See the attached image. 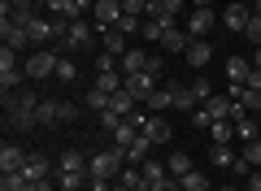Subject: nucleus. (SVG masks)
I'll use <instances>...</instances> for the list:
<instances>
[{"label": "nucleus", "instance_id": "obj_1", "mask_svg": "<svg viewBox=\"0 0 261 191\" xmlns=\"http://www.w3.org/2000/svg\"><path fill=\"white\" fill-rule=\"evenodd\" d=\"M122 170H126V148H118V144H113L109 152H96L92 161H87V174H92V178H118Z\"/></svg>", "mask_w": 261, "mask_h": 191}, {"label": "nucleus", "instance_id": "obj_2", "mask_svg": "<svg viewBox=\"0 0 261 191\" xmlns=\"http://www.w3.org/2000/svg\"><path fill=\"white\" fill-rule=\"evenodd\" d=\"M57 61H61L57 52L39 48V52H31L27 61H22V70H27V78H31V83H39V78H57Z\"/></svg>", "mask_w": 261, "mask_h": 191}, {"label": "nucleus", "instance_id": "obj_3", "mask_svg": "<svg viewBox=\"0 0 261 191\" xmlns=\"http://www.w3.org/2000/svg\"><path fill=\"white\" fill-rule=\"evenodd\" d=\"M161 83H157V74L152 70H140V74H126V91L135 96V100H148L152 91H157Z\"/></svg>", "mask_w": 261, "mask_h": 191}, {"label": "nucleus", "instance_id": "obj_4", "mask_svg": "<svg viewBox=\"0 0 261 191\" xmlns=\"http://www.w3.org/2000/svg\"><path fill=\"white\" fill-rule=\"evenodd\" d=\"M122 0H96V9H92V18H96V31H109L113 22L122 18Z\"/></svg>", "mask_w": 261, "mask_h": 191}, {"label": "nucleus", "instance_id": "obj_5", "mask_svg": "<svg viewBox=\"0 0 261 191\" xmlns=\"http://www.w3.org/2000/svg\"><path fill=\"white\" fill-rule=\"evenodd\" d=\"M214 26H218V13L214 9H192V18H187V35H192V39H205Z\"/></svg>", "mask_w": 261, "mask_h": 191}, {"label": "nucleus", "instance_id": "obj_6", "mask_svg": "<svg viewBox=\"0 0 261 191\" xmlns=\"http://www.w3.org/2000/svg\"><path fill=\"white\" fill-rule=\"evenodd\" d=\"M0 39H5V48H13V52H22V48L35 44L31 31H27V26H13V22H0Z\"/></svg>", "mask_w": 261, "mask_h": 191}, {"label": "nucleus", "instance_id": "obj_7", "mask_svg": "<svg viewBox=\"0 0 261 191\" xmlns=\"http://www.w3.org/2000/svg\"><path fill=\"white\" fill-rule=\"evenodd\" d=\"M248 22H252V9H248V5H226V9H222V26H226V31H240V35H244Z\"/></svg>", "mask_w": 261, "mask_h": 191}, {"label": "nucleus", "instance_id": "obj_8", "mask_svg": "<svg viewBox=\"0 0 261 191\" xmlns=\"http://www.w3.org/2000/svg\"><path fill=\"white\" fill-rule=\"evenodd\" d=\"M92 39H96V26H87L83 18H79V22H70V26H65V44H70V48H87V44H92Z\"/></svg>", "mask_w": 261, "mask_h": 191}, {"label": "nucleus", "instance_id": "obj_9", "mask_svg": "<svg viewBox=\"0 0 261 191\" xmlns=\"http://www.w3.org/2000/svg\"><path fill=\"white\" fill-rule=\"evenodd\" d=\"M27 148H22V144H5V148H0V170H5V174H9V170H22V165H27Z\"/></svg>", "mask_w": 261, "mask_h": 191}, {"label": "nucleus", "instance_id": "obj_10", "mask_svg": "<svg viewBox=\"0 0 261 191\" xmlns=\"http://www.w3.org/2000/svg\"><path fill=\"white\" fill-rule=\"evenodd\" d=\"M144 135L152 139V144H170V135H174V130H170V122L166 118H157V113H152V118H144Z\"/></svg>", "mask_w": 261, "mask_h": 191}, {"label": "nucleus", "instance_id": "obj_11", "mask_svg": "<svg viewBox=\"0 0 261 191\" xmlns=\"http://www.w3.org/2000/svg\"><path fill=\"white\" fill-rule=\"evenodd\" d=\"M35 118H39V126L44 130H53V126H61V100H39V109H35Z\"/></svg>", "mask_w": 261, "mask_h": 191}, {"label": "nucleus", "instance_id": "obj_12", "mask_svg": "<svg viewBox=\"0 0 261 191\" xmlns=\"http://www.w3.org/2000/svg\"><path fill=\"white\" fill-rule=\"evenodd\" d=\"M100 44H105V52H109V57H118V61H122V57L130 52V48H126V35H122L118 26H109V31H100Z\"/></svg>", "mask_w": 261, "mask_h": 191}, {"label": "nucleus", "instance_id": "obj_13", "mask_svg": "<svg viewBox=\"0 0 261 191\" xmlns=\"http://www.w3.org/2000/svg\"><path fill=\"white\" fill-rule=\"evenodd\" d=\"M161 48H166V52H187V48H192V35H187V26H170L166 31V39H161Z\"/></svg>", "mask_w": 261, "mask_h": 191}, {"label": "nucleus", "instance_id": "obj_14", "mask_svg": "<svg viewBox=\"0 0 261 191\" xmlns=\"http://www.w3.org/2000/svg\"><path fill=\"white\" fill-rule=\"evenodd\" d=\"M183 61H187V65H196V70H205V65L214 61V48H209L205 39H192V48L183 52Z\"/></svg>", "mask_w": 261, "mask_h": 191}, {"label": "nucleus", "instance_id": "obj_15", "mask_svg": "<svg viewBox=\"0 0 261 191\" xmlns=\"http://www.w3.org/2000/svg\"><path fill=\"white\" fill-rule=\"evenodd\" d=\"M118 182H122L126 191H148V187H152V182L144 178V165H126V170L118 174Z\"/></svg>", "mask_w": 261, "mask_h": 191}, {"label": "nucleus", "instance_id": "obj_16", "mask_svg": "<svg viewBox=\"0 0 261 191\" xmlns=\"http://www.w3.org/2000/svg\"><path fill=\"white\" fill-rule=\"evenodd\" d=\"M22 174H27V182H44L48 178V156L44 152H31L27 165H22Z\"/></svg>", "mask_w": 261, "mask_h": 191}, {"label": "nucleus", "instance_id": "obj_17", "mask_svg": "<svg viewBox=\"0 0 261 191\" xmlns=\"http://www.w3.org/2000/svg\"><path fill=\"white\" fill-rule=\"evenodd\" d=\"M148 61H152V57L144 52V48H130V52L118 61V70H122V74H140V70H148Z\"/></svg>", "mask_w": 261, "mask_h": 191}, {"label": "nucleus", "instance_id": "obj_18", "mask_svg": "<svg viewBox=\"0 0 261 191\" xmlns=\"http://www.w3.org/2000/svg\"><path fill=\"white\" fill-rule=\"evenodd\" d=\"M209 161H214L218 170H235V161H240V152H235L231 144H214V148H209Z\"/></svg>", "mask_w": 261, "mask_h": 191}, {"label": "nucleus", "instance_id": "obj_19", "mask_svg": "<svg viewBox=\"0 0 261 191\" xmlns=\"http://www.w3.org/2000/svg\"><path fill=\"white\" fill-rule=\"evenodd\" d=\"M152 148H157V144H152V139H148V135L140 130V139H135V144L126 148V165H144V161H148V152H152Z\"/></svg>", "mask_w": 261, "mask_h": 191}, {"label": "nucleus", "instance_id": "obj_20", "mask_svg": "<svg viewBox=\"0 0 261 191\" xmlns=\"http://www.w3.org/2000/svg\"><path fill=\"white\" fill-rule=\"evenodd\" d=\"M44 5H48V13H53V18H61V22H79V18H83L74 0H44Z\"/></svg>", "mask_w": 261, "mask_h": 191}, {"label": "nucleus", "instance_id": "obj_21", "mask_svg": "<svg viewBox=\"0 0 261 191\" xmlns=\"http://www.w3.org/2000/svg\"><path fill=\"white\" fill-rule=\"evenodd\" d=\"M109 109L118 113V118H130V113H135V96H130L126 87H122V91H113V96H109Z\"/></svg>", "mask_w": 261, "mask_h": 191}, {"label": "nucleus", "instance_id": "obj_22", "mask_svg": "<svg viewBox=\"0 0 261 191\" xmlns=\"http://www.w3.org/2000/svg\"><path fill=\"white\" fill-rule=\"evenodd\" d=\"M170 26H178V22H157V18H144V31H140V35L148 39V44H161Z\"/></svg>", "mask_w": 261, "mask_h": 191}, {"label": "nucleus", "instance_id": "obj_23", "mask_svg": "<svg viewBox=\"0 0 261 191\" xmlns=\"http://www.w3.org/2000/svg\"><path fill=\"white\" fill-rule=\"evenodd\" d=\"M87 178H92V174H65V170H57V187L61 191H87Z\"/></svg>", "mask_w": 261, "mask_h": 191}, {"label": "nucleus", "instance_id": "obj_24", "mask_svg": "<svg viewBox=\"0 0 261 191\" xmlns=\"http://www.w3.org/2000/svg\"><path fill=\"white\" fill-rule=\"evenodd\" d=\"M235 139H244V144H252V139H261L257 113H248V118H240V122H235Z\"/></svg>", "mask_w": 261, "mask_h": 191}, {"label": "nucleus", "instance_id": "obj_25", "mask_svg": "<svg viewBox=\"0 0 261 191\" xmlns=\"http://www.w3.org/2000/svg\"><path fill=\"white\" fill-rule=\"evenodd\" d=\"M57 170H65V174H83V170H87V161H83V152L65 148V152H61V161H57Z\"/></svg>", "mask_w": 261, "mask_h": 191}, {"label": "nucleus", "instance_id": "obj_26", "mask_svg": "<svg viewBox=\"0 0 261 191\" xmlns=\"http://www.w3.org/2000/svg\"><path fill=\"white\" fill-rule=\"evenodd\" d=\"M248 74H252V61H244V57H231L226 61V78L231 83H248Z\"/></svg>", "mask_w": 261, "mask_h": 191}, {"label": "nucleus", "instance_id": "obj_27", "mask_svg": "<svg viewBox=\"0 0 261 191\" xmlns=\"http://www.w3.org/2000/svg\"><path fill=\"white\" fill-rule=\"evenodd\" d=\"M161 109H174V91L170 87H157L148 96V113H161Z\"/></svg>", "mask_w": 261, "mask_h": 191}, {"label": "nucleus", "instance_id": "obj_28", "mask_svg": "<svg viewBox=\"0 0 261 191\" xmlns=\"http://www.w3.org/2000/svg\"><path fill=\"white\" fill-rule=\"evenodd\" d=\"M178 182H183V191H209V174L205 170H187Z\"/></svg>", "mask_w": 261, "mask_h": 191}, {"label": "nucleus", "instance_id": "obj_29", "mask_svg": "<svg viewBox=\"0 0 261 191\" xmlns=\"http://www.w3.org/2000/svg\"><path fill=\"white\" fill-rule=\"evenodd\" d=\"M209 130H214V144H231V139H235V122L231 118H214Z\"/></svg>", "mask_w": 261, "mask_h": 191}, {"label": "nucleus", "instance_id": "obj_30", "mask_svg": "<svg viewBox=\"0 0 261 191\" xmlns=\"http://www.w3.org/2000/svg\"><path fill=\"white\" fill-rule=\"evenodd\" d=\"M166 170H170V178H183V174L196 170V165H192V156H187V152H174V156L166 161Z\"/></svg>", "mask_w": 261, "mask_h": 191}, {"label": "nucleus", "instance_id": "obj_31", "mask_svg": "<svg viewBox=\"0 0 261 191\" xmlns=\"http://www.w3.org/2000/svg\"><path fill=\"white\" fill-rule=\"evenodd\" d=\"M170 91H174V109L178 113H183V109H200V100L192 96V87H170Z\"/></svg>", "mask_w": 261, "mask_h": 191}, {"label": "nucleus", "instance_id": "obj_32", "mask_svg": "<svg viewBox=\"0 0 261 191\" xmlns=\"http://www.w3.org/2000/svg\"><path fill=\"white\" fill-rule=\"evenodd\" d=\"M5 118H9L13 130H39V118H35V113H5Z\"/></svg>", "mask_w": 261, "mask_h": 191}, {"label": "nucleus", "instance_id": "obj_33", "mask_svg": "<svg viewBox=\"0 0 261 191\" xmlns=\"http://www.w3.org/2000/svg\"><path fill=\"white\" fill-rule=\"evenodd\" d=\"M240 161L257 170V165H261V139H252V144H244V148H240Z\"/></svg>", "mask_w": 261, "mask_h": 191}, {"label": "nucleus", "instance_id": "obj_34", "mask_svg": "<svg viewBox=\"0 0 261 191\" xmlns=\"http://www.w3.org/2000/svg\"><path fill=\"white\" fill-rule=\"evenodd\" d=\"M113 26H118L122 35H135V31H144V18H135V13H122V18L113 22Z\"/></svg>", "mask_w": 261, "mask_h": 191}, {"label": "nucleus", "instance_id": "obj_35", "mask_svg": "<svg viewBox=\"0 0 261 191\" xmlns=\"http://www.w3.org/2000/svg\"><path fill=\"white\" fill-rule=\"evenodd\" d=\"M87 109H92V113H105V109H109V96H105V91L100 87H92V91H87Z\"/></svg>", "mask_w": 261, "mask_h": 191}, {"label": "nucleus", "instance_id": "obj_36", "mask_svg": "<svg viewBox=\"0 0 261 191\" xmlns=\"http://www.w3.org/2000/svg\"><path fill=\"white\" fill-rule=\"evenodd\" d=\"M144 178H148V182H161V178H170V170H166L161 161H144Z\"/></svg>", "mask_w": 261, "mask_h": 191}, {"label": "nucleus", "instance_id": "obj_37", "mask_svg": "<svg viewBox=\"0 0 261 191\" xmlns=\"http://www.w3.org/2000/svg\"><path fill=\"white\" fill-rule=\"evenodd\" d=\"M57 78H61V83H74V78H79V65L61 57V61H57Z\"/></svg>", "mask_w": 261, "mask_h": 191}, {"label": "nucleus", "instance_id": "obj_38", "mask_svg": "<svg viewBox=\"0 0 261 191\" xmlns=\"http://www.w3.org/2000/svg\"><path fill=\"white\" fill-rule=\"evenodd\" d=\"M192 96H196L200 104H205L209 96H214V83H209V78H196V83H192Z\"/></svg>", "mask_w": 261, "mask_h": 191}, {"label": "nucleus", "instance_id": "obj_39", "mask_svg": "<svg viewBox=\"0 0 261 191\" xmlns=\"http://www.w3.org/2000/svg\"><path fill=\"white\" fill-rule=\"evenodd\" d=\"M192 126H214V113H209V104H200V109H192Z\"/></svg>", "mask_w": 261, "mask_h": 191}, {"label": "nucleus", "instance_id": "obj_40", "mask_svg": "<svg viewBox=\"0 0 261 191\" xmlns=\"http://www.w3.org/2000/svg\"><path fill=\"white\" fill-rule=\"evenodd\" d=\"M244 35H248L252 44L261 48V13H252V22H248V31H244Z\"/></svg>", "mask_w": 261, "mask_h": 191}, {"label": "nucleus", "instance_id": "obj_41", "mask_svg": "<svg viewBox=\"0 0 261 191\" xmlns=\"http://www.w3.org/2000/svg\"><path fill=\"white\" fill-rule=\"evenodd\" d=\"M118 122H122V118H118L113 109H105V113H100V130H109V135L118 130Z\"/></svg>", "mask_w": 261, "mask_h": 191}, {"label": "nucleus", "instance_id": "obj_42", "mask_svg": "<svg viewBox=\"0 0 261 191\" xmlns=\"http://www.w3.org/2000/svg\"><path fill=\"white\" fill-rule=\"evenodd\" d=\"M105 70H118V57H109V52L96 57V74H105Z\"/></svg>", "mask_w": 261, "mask_h": 191}, {"label": "nucleus", "instance_id": "obj_43", "mask_svg": "<svg viewBox=\"0 0 261 191\" xmlns=\"http://www.w3.org/2000/svg\"><path fill=\"white\" fill-rule=\"evenodd\" d=\"M79 118V104H70V100H61V126H70V122Z\"/></svg>", "mask_w": 261, "mask_h": 191}, {"label": "nucleus", "instance_id": "obj_44", "mask_svg": "<svg viewBox=\"0 0 261 191\" xmlns=\"http://www.w3.org/2000/svg\"><path fill=\"white\" fill-rule=\"evenodd\" d=\"M148 191H183V182H178V178H161V182H152Z\"/></svg>", "mask_w": 261, "mask_h": 191}, {"label": "nucleus", "instance_id": "obj_45", "mask_svg": "<svg viewBox=\"0 0 261 191\" xmlns=\"http://www.w3.org/2000/svg\"><path fill=\"white\" fill-rule=\"evenodd\" d=\"M87 191H109V178H87Z\"/></svg>", "mask_w": 261, "mask_h": 191}, {"label": "nucleus", "instance_id": "obj_46", "mask_svg": "<svg viewBox=\"0 0 261 191\" xmlns=\"http://www.w3.org/2000/svg\"><path fill=\"white\" fill-rule=\"evenodd\" d=\"M244 87H248V91H261V70H252V74H248V83H244Z\"/></svg>", "mask_w": 261, "mask_h": 191}, {"label": "nucleus", "instance_id": "obj_47", "mask_svg": "<svg viewBox=\"0 0 261 191\" xmlns=\"http://www.w3.org/2000/svg\"><path fill=\"white\" fill-rule=\"evenodd\" d=\"M27 191H53V178H44V182H27Z\"/></svg>", "mask_w": 261, "mask_h": 191}, {"label": "nucleus", "instance_id": "obj_48", "mask_svg": "<svg viewBox=\"0 0 261 191\" xmlns=\"http://www.w3.org/2000/svg\"><path fill=\"white\" fill-rule=\"evenodd\" d=\"M178 9H183V0H166V13H170V18H178Z\"/></svg>", "mask_w": 261, "mask_h": 191}, {"label": "nucleus", "instance_id": "obj_49", "mask_svg": "<svg viewBox=\"0 0 261 191\" xmlns=\"http://www.w3.org/2000/svg\"><path fill=\"white\" fill-rule=\"evenodd\" d=\"M244 191H261V174L257 170H252V178H248V187H244Z\"/></svg>", "mask_w": 261, "mask_h": 191}, {"label": "nucleus", "instance_id": "obj_50", "mask_svg": "<svg viewBox=\"0 0 261 191\" xmlns=\"http://www.w3.org/2000/svg\"><path fill=\"white\" fill-rule=\"evenodd\" d=\"M196 9H214V0H192Z\"/></svg>", "mask_w": 261, "mask_h": 191}, {"label": "nucleus", "instance_id": "obj_51", "mask_svg": "<svg viewBox=\"0 0 261 191\" xmlns=\"http://www.w3.org/2000/svg\"><path fill=\"white\" fill-rule=\"evenodd\" d=\"M252 70H261V48H257V52H252Z\"/></svg>", "mask_w": 261, "mask_h": 191}, {"label": "nucleus", "instance_id": "obj_52", "mask_svg": "<svg viewBox=\"0 0 261 191\" xmlns=\"http://www.w3.org/2000/svg\"><path fill=\"white\" fill-rule=\"evenodd\" d=\"M252 13H261V0H252Z\"/></svg>", "mask_w": 261, "mask_h": 191}, {"label": "nucleus", "instance_id": "obj_53", "mask_svg": "<svg viewBox=\"0 0 261 191\" xmlns=\"http://www.w3.org/2000/svg\"><path fill=\"white\" fill-rule=\"evenodd\" d=\"M109 191H126V187H122V182H118V187H109Z\"/></svg>", "mask_w": 261, "mask_h": 191}, {"label": "nucleus", "instance_id": "obj_54", "mask_svg": "<svg viewBox=\"0 0 261 191\" xmlns=\"http://www.w3.org/2000/svg\"><path fill=\"white\" fill-rule=\"evenodd\" d=\"M218 191H235V187H218Z\"/></svg>", "mask_w": 261, "mask_h": 191}, {"label": "nucleus", "instance_id": "obj_55", "mask_svg": "<svg viewBox=\"0 0 261 191\" xmlns=\"http://www.w3.org/2000/svg\"><path fill=\"white\" fill-rule=\"evenodd\" d=\"M257 126H261V113H257Z\"/></svg>", "mask_w": 261, "mask_h": 191}]
</instances>
